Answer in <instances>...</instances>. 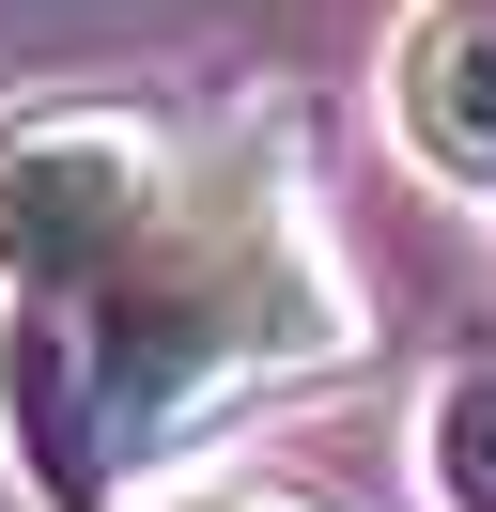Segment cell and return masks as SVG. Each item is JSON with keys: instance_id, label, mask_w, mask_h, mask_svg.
Segmentation results:
<instances>
[{"instance_id": "1", "label": "cell", "mask_w": 496, "mask_h": 512, "mask_svg": "<svg viewBox=\"0 0 496 512\" xmlns=\"http://www.w3.org/2000/svg\"><path fill=\"white\" fill-rule=\"evenodd\" d=\"M357 326V264H341L326 202L295 171V125H248L217 171H186V202L155 218V249L93 295V373H109V450L155 466L217 404H264L295 373H341Z\"/></svg>"}, {"instance_id": "2", "label": "cell", "mask_w": 496, "mask_h": 512, "mask_svg": "<svg viewBox=\"0 0 496 512\" xmlns=\"http://www.w3.org/2000/svg\"><path fill=\"white\" fill-rule=\"evenodd\" d=\"M186 202V156L155 109L109 94H47V109H0V295H93L155 249V218Z\"/></svg>"}, {"instance_id": "3", "label": "cell", "mask_w": 496, "mask_h": 512, "mask_svg": "<svg viewBox=\"0 0 496 512\" xmlns=\"http://www.w3.org/2000/svg\"><path fill=\"white\" fill-rule=\"evenodd\" d=\"M0 450H16L31 512H109V373H93V311L62 295H0Z\"/></svg>"}, {"instance_id": "4", "label": "cell", "mask_w": 496, "mask_h": 512, "mask_svg": "<svg viewBox=\"0 0 496 512\" xmlns=\"http://www.w3.org/2000/svg\"><path fill=\"white\" fill-rule=\"evenodd\" d=\"M388 125L434 187L496 202V0H419V32L388 47Z\"/></svg>"}, {"instance_id": "5", "label": "cell", "mask_w": 496, "mask_h": 512, "mask_svg": "<svg viewBox=\"0 0 496 512\" xmlns=\"http://www.w3.org/2000/svg\"><path fill=\"white\" fill-rule=\"evenodd\" d=\"M419 481H434V512H496V373H481V357L434 373V404H419Z\"/></svg>"}, {"instance_id": "6", "label": "cell", "mask_w": 496, "mask_h": 512, "mask_svg": "<svg viewBox=\"0 0 496 512\" xmlns=\"http://www.w3.org/2000/svg\"><path fill=\"white\" fill-rule=\"evenodd\" d=\"M171 512H310V497H279V481H202V497H171Z\"/></svg>"}]
</instances>
